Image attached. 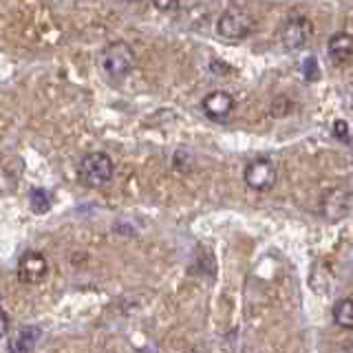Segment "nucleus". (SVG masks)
I'll return each instance as SVG.
<instances>
[{
	"instance_id": "1",
	"label": "nucleus",
	"mask_w": 353,
	"mask_h": 353,
	"mask_svg": "<svg viewBox=\"0 0 353 353\" xmlns=\"http://www.w3.org/2000/svg\"><path fill=\"white\" fill-rule=\"evenodd\" d=\"M99 66H102V71L108 80L121 82L124 77L130 75L132 69H135V51H132V47L124 40L110 42L102 49Z\"/></svg>"
},
{
	"instance_id": "2",
	"label": "nucleus",
	"mask_w": 353,
	"mask_h": 353,
	"mask_svg": "<svg viewBox=\"0 0 353 353\" xmlns=\"http://www.w3.org/2000/svg\"><path fill=\"white\" fill-rule=\"evenodd\" d=\"M113 172H115V163L110 159V154L102 150L84 154L80 163H77V176H80V181L88 188L106 185L113 179Z\"/></svg>"
},
{
	"instance_id": "3",
	"label": "nucleus",
	"mask_w": 353,
	"mask_h": 353,
	"mask_svg": "<svg viewBox=\"0 0 353 353\" xmlns=\"http://www.w3.org/2000/svg\"><path fill=\"white\" fill-rule=\"evenodd\" d=\"M256 27V20L243 7H230L221 14L216 22V31L225 40H245Z\"/></svg>"
},
{
	"instance_id": "4",
	"label": "nucleus",
	"mask_w": 353,
	"mask_h": 353,
	"mask_svg": "<svg viewBox=\"0 0 353 353\" xmlns=\"http://www.w3.org/2000/svg\"><path fill=\"white\" fill-rule=\"evenodd\" d=\"M243 179H245V183L252 188V190L270 192L276 185V179H279V170H276L272 159L256 157L245 165V170H243Z\"/></svg>"
},
{
	"instance_id": "5",
	"label": "nucleus",
	"mask_w": 353,
	"mask_h": 353,
	"mask_svg": "<svg viewBox=\"0 0 353 353\" xmlns=\"http://www.w3.org/2000/svg\"><path fill=\"white\" fill-rule=\"evenodd\" d=\"M314 36V25L307 16H290L281 31V42L287 51H301L305 49Z\"/></svg>"
},
{
	"instance_id": "6",
	"label": "nucleus",
	"mask_w": 353,
	"mask_h": 353,
	"mask_svg": "<svg viewBox=\"0 0 353 353\" xmlns=\"http://www.w3.org/2000/svg\"><path fill=\"white\" fill-rule=\"evenodd\" d=\"M49 274V261L42 252L29 250L18 261V281L25 285H38L47 279Z\"/></svg>"
},
{
	"instance_id": "7",
	"label": "nucleus",
	"mask_w": 353,
	"mask_h": 353,
	"mask_svg": "<svg viewBox=\"0 0 353 353\" xmlns=\"http://www.w3.org/2000/svg\"><path fill=\"white\" fill-rule=\"evenodd\" d=\"M351 210H353V194L349 188H334L323 199V216L331 221V223L349 216Z\"/></svg>"
},
{
	"instance_id": "8",
	"label": "nucleus",
	"mask_w": 353,
	"mask_h": 353,
	"mask_svg": "<svg viewBox=\"0 0 353 353\" xmlns=\"http://www.w3.org/2000/svg\"><path fill=\"white\" fill-rule=\"evenodd\" d=\"M22 172H25V161L18 154H3L0 157V196L16 190Z\"/></svg>"
},
{
	"instance_id": "9",
	"label": "nucleus",
	"mask_w": 353,
	"mask_h": 353,
	"mask_svg": "<svg viewBox=\"0 0 353 353\" xmlns=\"http://www.w3.org/2000/svg\"><path fill=\"white\" fill-rule=\"evenodd\" d=\"M201 108L212 121H223L234 110V97L225 91H212L201 99Z\"/></svg>"
},
{
	"instance_id": "10",
	"label": "nucleus",
	"mask_w": 353,
	"mask_h": 353,
	"mask_svg": "<svg viewBox=\"0 0 353 353\" xmlns=\"http://www.w3.org/2000/svg\"><path fill=\"white\" fill-rule=\"evenodd\" d=\"M327 53L334 64H347L353 58V36L347 31H338L327 42Z\"/></svg>"
},
{
	"instance_id": "11",
	"label": "nucleus",
	"mask_w": 353,
	"mask_h": 353,
	"mask_svg": "<svg viewBox=\"0 0 353 353\" xmlns=\"http://www.w3.org/2000/svg\"><path fill=\"white\" fill-rule=\"evenodd\" d=\"M38 340H40V329L33 325H25L9 338L7 349H9V353H33Z\"/></svg>"
},
{
	"instance_id": "12",
	"label": "nucleus",
	"mask_w": 353,
	"mask_h": 353,
	"mask_svg": "<svg viewBox=\"0 0 353 353\" xmlns=\"http://www.w3.org/2000/svg\"><path fill=\"white\" fill-rule=\"evenodd\" d=\"M334 320L342 329H353V301L351 298H342L334 305Z\"/></svg>"
},
{
	"instance_id": "13",
	"label": "nucleus",
	"mask_w": 353,
	"mask_h": 353,
	"mask_svg": "<svg viewBox=\"0 0 353 353\" xmlns=\"http://www.w3.org/2000/svg\"><path fill=\"white\" fill-rule=\"evenodd\" d=\"M29 205L36 214H47L51 208V194L44 188H33L29 192Z\"/></svg>"
},
{
	"instance_id": "14",
	"label": "nucleus",
	"mask_w": 353,
	"mask_h": 353,
	"mask_svg": "<svg viewBox=\"0 0 353 353\" xmlns=\"http://www.w3.org/2000/svg\"><path fill=\"white\" fill-rule=\"evenodd\" d=\"M334 135L342 141H349V124L345 119H336L334 121Z\"/></svg>"
},
{
	"instance_id": "15",
	"label": "nucleus",
	"mask_w": 353,
	"mask_h": 353,
	"mask_svg": "<svg viewBox=\"0 0 353 353\" xmlns=\"http://www.w3.org/2000/svg\"><path fill=\"white\" fill-rule=\"evenodd\" d=\"M9 327H11L9 316H7V312H3V309H0V338H5L9 334Z\"/></svg>"
}]
</instances>
